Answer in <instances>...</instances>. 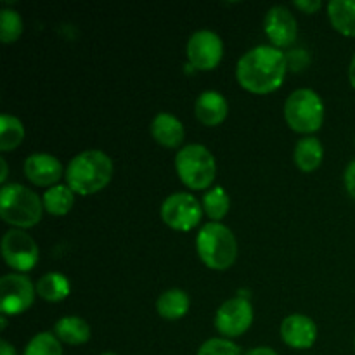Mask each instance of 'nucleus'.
Masks as SVG:
<instances>
[{
	"instance_id": "f257e3e1",
	"label": "nucleus",
	"mask_w": 355,
	"mask_h": 355,
	"mask_svg": "<svg viewBox=\"0 0 355 355\" xmlns=\"http://www.w3.org/2000/svg\"><path fill=\"white\" fill-rule=\"evenodd\" d=\"M286 55L272 45H259L241 55L236 68L239 85L257 96L272 94L286 76Z\"/></svg>"
},
{
	"instance_id": "f03ea898",
	"label": "nucleus",
	"mask_w": 355,
	"mask_h": 355,
	"mask_svg": "<svg viewBox=\"0 0 355 355\" xmlns=\"http://www.w3.org/2000/svg\"><path fill=\"white\" fill-rule=\"evenodd\" d=\"M113 177V162L99 149H89L69 162L66 168V182L75 194L90 196L103 191Z\"/></svg>"
},
{
	"instance_id": "7ed1b4c3",
	"label": "nucleus",
	"mask_w": 355,
	"mask_h": 355,
	"mask_svg": "<svg viewBox=\"0 0 355 355\" xmlns=\"http://www.w3.org/2000/svg\"><path fill=\"white\" fill-rule=\"evenodd\" d=\"M196 250L201 262L214 270H225L238 259V241L227 225L210 222L198 232Z\"/></svg>"
},
{
	"instance_id": "20e7f679",
	"label": "nucleus",
	"mask_w": 355,
	"mask_h": 355,
	"mask_svg": "<svg viewBox=\"0 0 355 355\" xmlns=\"http://www.w3.org/2000/svg\"><path fill=\"white\" fill-rule=\"evenodd\" d=\"M44 201L21 184H7L0 191V217L14 229L35 227L42 220Z\"/></svg>"
},
{
	"instance_id": "39448f33",
	"label": "nucleus",
	"mask_w": 355,
	"mask_h": 355,
	"mask_svg": "<svg viewBox=\"0 0 355 355\" xmlns=\"http://www.w3.org/2000/svg\"><path fill=\"white\" fill-rule=\"evenodd\" d=\"M175 170L184 186L193 191H205L215 180L217 162L208 148L201 144H189L177 153Z\"/></svg>"
},
{
	"instance_id": "423d86ee",
	"label": "nucleus",
	"mask_w": 355,
	"mask_h": 355,
	"mask_svg": "<svg viewBox=\"0 0 355 355\" xmlns=\"http://www.w3.org/2000/svg\"><path fill=\"white\" fill-rule=\"evenodd\" d=\"M284 120L298 134H314L324 121V104L312 89H298L284 103Z\"/></svg>"
},
{
	"instance_id": "0eeeda50",
	"label": "nucleus",
	"mask_w": 355,
	"mask_h": 355,
	"mask_svg": "<svg viewBox=\"0 0 355 355\" xmlns=\"http://www.w3.org/2000/svg\"><path fill=\"white\" fill-rule=\"evenodd\" d=\"M203 214V205L189 193L170 194L162 205V220L173 231H193Z\"/></svg>"
},
{
	"instance_id": "6e6552de",
	"label": "nucleus",
	"mask_w": 355,
	"mask_h": 355,
	"mask_svg": "<svg viewBox=\"0 0 355 355\" xmlns=\"http://www.w3.org/2000/svg\"><path fill=\"white\" fill-rule=\"evenodd\" d=\"M2 255L7 266L17 272L35 269L40 259L37 243L23 229H10L6 232L2 238Z\"/></svg>"
},
{
	"instance_id": "1a4fd4ad",
	"label": "nucleus",
	"mask_w": 355,
	"mask_h": 355,
	"mask_svg": "<svg viewBox=\"0 0 355 355\" xmlns=\"http://www.w3.org/2000/svg\"><path fill=\"white\" fill-rule=\"evenodd\" d=\"M37 290L26 276L7 274L0 279V311L2 315H17L33 305Z\"/></svg>"
},
{
	"instance_id": "9d476101",
	"label": "nucleus",
	"mask_w": 355,
	"mask_h": 355,
	"mask_svg": "<svg viewBox=\"0 0 355 355\" xmlns=\"http://www.w3.org/2000/svg\"><path fill=\"white\" fill-rule=\"evenodd\" d=\"M224 55L222 38L211 30H200L191 35L187 42V59L191 66L200 71H211L217 68Z\"/></svg>"
},
{
	"instance_id": "9b49d317",
	"label": "nucleus",
	"mask_w": 355,
	"mask_h": 355,
	"mask_svg": "<svg viewBox=\"0 0 355 355\" xmlns=\"http://www.w3.org/2000/svg\"><path fill=\"white\" fill-rule=\"evenodd\" d=\"M253 322V309L243 297H234L220 305L215 314V328L225 338H238L245 335Z\"/></svg>"
},
{
	"instance_id": "f8f14e48",
	"label": "nucleus",
	"mask_w": 355,
	"mask_h": 355,
	"mask_svg": "<svg viewBox=\"0 0 355 355\" xmlns=\"http://www.w3.org/2000/svg\"><path fill=\"white\" fill-rule=\"evenodd\" d=\"M263 31L272 42V47H288L297 40L298 24L291 10L286 6L270 7L263 19Z\"/></svg>"
},
{
	"instance_id": "ddd939ff",
	"label": "nucleus",
	"mask_w": 355,
	"mask_h": 355,
	"mask_svg": "<svg viewBox=\"0 0 355 355\" xmlns=\"http://www.w3.org/2000/svg\"><path fill=\"white\" fill-rule=\"evenodd\" d=\"M24 175L35 186L54 187L62 177V165L55 156L35 153L24 159Z\"/></svg>"
},
{
	"instance_id": "4468645a",
	"label": "nucleus",
	"mask_w": 355,
	"mask_h": 355,
	"mask_svg": "<svg viewBox=\"0 0 355 355\" xmlns=\"http://www.w3.org/2000/svg\"><path fill=\"white\" fill-rule=\"evenodd\" d=\"M281 338L295 350H307L318 340V324L309 315L291 314L281 324Z\"/></svg>"
},
{
	"instance_id": "2eb2a0df",
	"label": "nucleus",
	"mask_w": 355,
	"mask_h": 355,
	"mask_svg": "<svg viewBox=\"0 0 355 355\" xmlns=\"http://www.w3.org/2000/svg\"><path fill=\"white\" fill-rule=\"evenodd\" d=\"M229 106L225 97L215 90H205L194 103V114L198 121L207 127H218L227 118Z\"/></svg>"
},
{
	"instance_id": "dca6fc26",
	"label": "nucleus",
	"mask_w": 355,
	"mask_h": 355,
	"mask_svg": "<svg viewBox=\"0 0 355 355\" xmlns=\"http://www.w3.org/2000/svg\"><path fill=\"white\" fill-rule=\"evenodd\" d=\"M151 135L158 144L175 149L184 142L186 132L179 118L170 113H159L151 121Z\"/></svg>"
},
{
	"instance_id": "f3484780",
	"label": "nucleus",
	"mask_w": 355,
	"mask_h": 355,
	"mask_svg": "<svg viewBox=\"0 0 355 355\" xmlns=\"http://www.w3.org/2000/svg\"><path fill=\"white\" fill-rule=\"evenodd\" d=\"M191 300L189 295L180 288H172L159 295L158 302H156V311H158L159 318L166 319V321H179L184 315L189 312Z\"/></svg>"
},
{
	"instance_id": "a211bd4d",
	"label": "nucleus",
	"mask_w": 355,
	"mask_h": 355,
	"mask_svg": "<svg viewBox=\"0 0 355 355\" xmlns=\"http://www.w3.org/2000/svg\"><path fill=\"white\" fill-rule=\"evenodd\" d=\"M54 335L66 345H83L90 340V326L85 319L78 315H66L59 319L54 326Z\"/></svg>"
},
{
	"instance_id": "6ab92c4d",
	"label": "nucleus",
	"mask_w": 355,
	"mask_h": 355,
	"mask_svg": "<svg viewBox=\"0 0 355 355\" xmlns=\"http://www.w3.org/2000/svg\"><path fill=\"white\" fill-rule=\"evenodd\" d=\"M295 163L298 170L305 173L315 172L321 166L322 158H324V149H322L321 141L314 135L300 139L295 146Z\"/></svg>"
},
{
	"instance_id": "aec40b11",
	"label": "nucleus",
	"mask_w": 355,
	"mask_h": 355,
	"mask_svg": "<svg viewBox=\"0 0 355 355\" xmlns=\"http://www.w3.org/2000/svg\"><path fill=\"white\" fill-rule=\"evenodd\" d=\"M328 17L331 26L345 37H355V2L331 0L328 3Z\"/></svg>"
},
{
	"instance_id": "412c9836",
	"label": "nucleus",
	"mask_w": 355,
	"mask_h": 355,
	"mask_svg": "<svg viewBox=\"0 0 355 355\" xmlns=\"http://www.w3.org/2000/svg\"><path fill=\"white\" fill-rule=\"evenodd\" d=\"M35 290H37L38 297L44 298L45 302L55 304V302H62L69 297L71 284L64 274L49 272L38 279V283L35 284Z\"/></svg>"
},
{
	"instance_id": "4be33fe9",
	"label": "nucleus",
	"mask_w": 355,
	"mask_h": 355,
	"mask_svg": "<svg viewBox=\"0 0 355 355\" xmlns=\"http://www.w3.org/2000/svg\"><path fill=\"white\" fill-rule=\"evenodd\" d=\"M44 208L45 211H49L51 215H55V217H62V215L69 214L73 203H75V193H73L71 187L66 184H58L54 187H49L44 193Z\"/></svg>"
},
{
	"instance_id": "5701e85b",
	"label": "nucleus",
	"mask_w": 355,
	"mask_h": 355,
	"mask_svg": "<svg viewBox=\"0 0 355 355\" xmlns=\"http://www.w3.org/2000/svg\"><path fill=\"white\" fill-rule=\"evenodd\" d=\"M24 139V127L21 120L12 114L0 116V151L7 153L16 149Z\"/></svg>"
},
{
	"instance_id": "b1692460",
	"label": "nucleus",
	"mask_w": 355,
	"mask_h": 355,
	"mask_svg": "<svg viewBox=\"0 0 355 355\" xmlns=\"http://www.w3.org/2000/svg\"><path fill=\"white\" fill-rule=\"evenodd\" d=\"M203 211L211 218L214 222L222 220L227 215L229 208H231V200L229 194L225 193L224 187H214V189L207 191L203 196Z\"/></svg>"
},
{
	"instance_id": "393cba45",
	"label": "nucleus",
	"mask_w": 355,
	"mask_h": 355,
	"mask_svg": "<svg viewBox=\"0 0 355 355\" xmlns=\"http://www.w3.org/2000/svg\"><path fill=\"white\" fill-rule=\"evenodd\" d=\"M23 355H62V347L54 333L44 331L28 342Z\"/></svg>"
},
{
	"instance_id": "a878e982",
	"label": "nucleus",
	"mask_w": 355,
	"mask_h": 355,
	"mask_svg": "<svg viewBox=\"0 0 355 355\" xmlns=\"http://www.w3.org/2000/svg\"><path fill=\"white\" fill-rule=\"evenodd\" d=\"M23 33V19L19 12L12 9L0 10V40L3 44H14Z\"/></svg>"
},
{
	"instance_id": "bb28decb",
	"label": "nucleus",
	"mask_w": 355,
	"mask_h": 355,
	"mask_svg": "<svg viewBox=\"0 0 355 355\" xmlns=\"http://www.w3.org/2000/svg\"><path fill=\"white\" fill-rule=\"evenodd\" d=\"M198 355H241V349L229 338H210L200 347Z\"/></svg>"
},
{
	"instance_id": "cd10ccee",
	"label": "nucleus",
	"mask_w": 355,
	"mask_h": 355,
	"mask_svg": "<svg viewBox=\"0 0 355 355\" xmlns=\"http://www.w3.org/2000/svg\"><path fill=\"white\" fill-rule=\"evenodd\" d=\"M343 180H345V187L347 191H349V194L355 200V159L347 166Z\"/></svg>"
},
{
	"instance_id": "c85d7f7f",
	"label": "nucleus",
	"mask_w": 355,
	"mask_h": 355,
	"mask_svg": "<svg viewBox=\"0 0 355 355\" xmlns=\"http://www.w3.org/2000/svg\"><path fill=\"white\" fill-rule=\"evenodd\" d=\"M293 6L305 14H314L315 10L321 9L319 0H297V2H293Z\"/></svg>"
},
{
	"instance_id": "c756f323",
	"label": "nucleus",
	"mask_w": 355,
	"mask_h": 355,
	"mask_svg": "<svg viewBox=\"0 0 355 355\" xmlns=\"http://www.w3.org/2000/svg\"><path fill=\"white\" fill-rule=\"evenodd\" d=\"M245 355H279L274 349L270 347H255V349L248 350Z\"/></svg>"
},
{
	"instance_id": "7c9ffc66",
	"label": "nucleus",
	"mask_w": 355,
	"mask_h": 355,
	"mask_svg": "<svg viewBox=\"0 0 355 355\" xmlns=\"http://www.w3.org/2000/svg\"><path fill=\"white\" fill-rule=\"evenodd\" d=\"M0 355H16V349L7 340L0 342Z\"/></svg>"
},
{
	"instance_id": "2f4dec72",
	"label": "nucleus",
	"mask_w": 355,
	"mask_h": 355,
	"mask_svg": "<svg viewBox=\"0 0 355 355\" xmlns=\"http://www.w3.org/2000/svg\"><path fill=\"white\" fill-rule=\"evenodd\" d=\"M0 168H2V175H0V182H6V180H7V173H9V168H7L6 158L0 159Z\"/></svg>"
},
{
	"instance_id": "473e14b6",
	"label": "nucleus",
	"mask_w": 355,
	"mask_h": 355,
	"mask_svg": "<svg viewBox=\"0 0 355 355\" xmlns=\"http://www.w3.org/2000/svg\"><path fill=\"white\" fill-rule=\"evenodd\" d=\"M349 80L352 83V87L355 89V54L352 58V62H350V68H349Z\"/></svg>"
},
{
	"instance_id": "72a5a7b5",
	"label": "nucleus",
	"mask_w": 355,
	"mask_h": 355,
	"mask_svg": "<svg viewBox=\"0 0 355 355\" xmlns=\"http://www.w3.org/2000/svg\"><path fill=\"white\" fill-rule=\"evenodd\" d=\"M0 322H2V329H6L7 328V315H2Z\"/></svg>"
},
{
	"instance_id": "f704fd0d",
	"label": "nucleus",
	"mask_w": 355,
	"mask_h": 355,
	"mask_svg": "<svg viewBox=\"0 0 355 355\" xmlns=\"http://www.w3.org/2000/svg\"><path fill=\"white\" fill-rule=\"evenodd\" d=\"M101 355H118V354H114V352H104V354H101Z\"/></svg>"
},
{
	"instance_id": "c9c22d12",
	"label": "nucleus",
	"mask_w": 355,
	"mask_h": 355,
	"mask_svg": "<svg viewBox=\"0 0 355 355\" xmlns=\"http://www.w3.org/2000/svg\"><path fill=\"white\" fill-rule=\"evenodd\" d=\"M354 345H355V340H354Z\"/></svg>"
}]
</instances>
